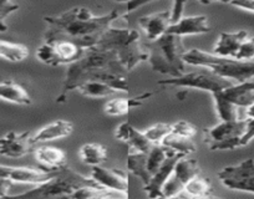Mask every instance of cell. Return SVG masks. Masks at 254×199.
<instances>
[{"label":"cell","instance_id":"1","mask_svg":"<svg viewBox=\"0 0 254 199\" xmlns=\"http://www.w3.org/2000/svg\"><path fill=\"white\" fill-rule=\"evenodd\" d=\"M127 74L128 71L114 51L97 45L92 46L87 49L79 60L69 65L61 86V91L56 97V102H66L70 92L74 91L82 82L91 81V80L106 82L119 92H127L128 91Z\"/></svg>","mask_w":254,"mask_h":199},{"label":"cell","instance_id":"2","mask_svg":"<svg viewBox=\"0 0 254 199\" xmlns=\"http://www.w3.org/2000/svg\"><path fill=\"white\" fill-rule=\"evenodd\" d=\"M117 19L119 14L116 10L96 16L85 6H75L59 15L44 16L46 24L44 41L70 40L84 49L92 48Z\"/></svg>","mask_w":254,"mask_h":199},{"label":"cell","instance_id":"3","mask_svg":"<svg viewBox=\"0 0 254 199\" xmlns=\"http://www.w3.org/2000/svg\"><path fill=\"white\" fill-rule=\"evenodd\" d=\"M151 69L158 74L178 77L185 74L186 62L183 55L187 52L182 36L166 33L161 38L145 44Z\"/></svg>","mask_w":254,"mask_h":199},{"label":"cell","instance_id":"4","mask_svg":"<svg viewBox=\"0 0 254 199\" xmlns=\"http://www.w3.org/2000/svg\"><path fill=\"white\" fill-rule=\"evenodd\" d=\"M96 45L114 51L128 72L148 57L147 49L145 43L141 41L140 33L133 29H116L110 26L100 36Z\"/></svg>","mask_w":254,"mask_h":199},{"label":"cell","instance_id":"5","mask_svg":"<svg viewBox=\"0 0 254 199\" xmlns=\"http://www.w3.org/2000/svg\"><path fill=\"white\" fill-rule=\"evenodd\" d=\"M187 65L196 67H206L223 79L233 82L251 81L254 79V61H243L233 57H223L209 54L198 49H192L183 55Z\"/></svg>","mask_w":254,"mask_h":199},{"label":"cell","instance_id":"6","mask_svg":"<svg viewBox=\"0 0 254 199\" xmlns=\"http://www.w3.org/2000/svg\"><path fill=\"white\" fill-rule=\"evenodd\" d=\"M99 186L91 177L82 176L74 169L64 166L58 169L55 176L48 182L39 184L35 188L21 193L20 198H71L72 194L82 187Z\"/></svg>","mask_w":254,"mask_h":199},{"label":"cell","instance_id":"7","mask_svg":"<svg viewBox=\"0 0 254 199\" xmlns=\"http://www.w3.org/2000/svg\"><path fill=\"white\" fill-rule=\"evenodd\" d=\"M247 130V120L221 121L213 127L204 128V143L211 151H232L241 147Z\"/></svg>","mask_w":254,"mask_h":199},{"label":"cell","instance_id":"8","mask_svg":"<svg viewBox=\"0 0 254 199\" xmlns=\"http://www.w3.org/2000/svg\"><path fill=\"white\" fill-rule=\"evenodd\" d=\"M201 70L192 72H185L182 76L170 77L168 80L158 81L160 86H175L183 89H197L202 91H208L209 94H216L227 89L236 82L218 76L206 67H199Z\"/></svg>","mask_w":254,"mask_h":199},{"label":"cell","instance_id":"9","mask_svg":"<svg viewBox=\"0 0 254 199\" xmlns=\"http://www.w3.org/2000/svg\"><path fill=\"white\" fill-rule=\"evenodd\" d=\"M87 49L70 40H56L45 43L36 50V57L49 66L71 65L85 54Z\"/></svg>","mask_w":254,"mask_h":199},{"label":"cell","instance_id":"10","mask_svg":"<svg viewBox=\"0 0 254 199\" xmlns=\"http://www.w3.org/2000/svg\"><path fill=\"white\" fill-rule=\"evenodd\" d=\"M224 187L232 191L254 194V159L247 158L234 166L224 167L217 173Z\"/></svg>","mask_w":254,"mask_h":199},{"label":"cell","instance_id":"11","mask_svg":"<svg viewBox=\"0 0 254 199\" xmlns=\"http://www.w3.org/2000/svg\"><path fill=\"white\" fill-rule=\"evenodd\" d=\"M198 174H201V169L197 159L187 158V156L178 159L172 174L163 186L162 198H175L181 196L186 184Z\"/></svg>","mask_w":254,"mask_h":199},{"label":"cell","instance_id":"12","mask_svg":"<svg viewBox=\"0 0 254 199\" xmlns=\"http://www.w3.org/2000/svg\"><path fill=\"white\" fill-rule=\"evenodd\" d=\"M31 137L33 135L28 131L6 132L3 137H0V156L8 158H21L31 153L34 147Z\"/></svg>","mask_w":254,"mask_h":199},{"label":"cell","instance_id":"13","mask_svg":"<svg viewBox=\"0 0 254 199\" xmlns=\"http://www.w3.org/2000/svg\"><path fill=\"white\" fill-rule=\"evenodd\" d=\"M91 177L99 186L112 191L127 193L128 181H127L126 172L120 168H104L101 166H95L91 169Z\"/></svg>","mask_w":254,"mask_h":199},{"label":"cell","instance_id":"14","mask_svg":"<svg viewBox=\"0 0 254 199\" xmlns=\"http://www.w3.org/2000/svg\"><path fill=\"white\" fill-rule=\"evenodd\" d=\"M182 157L186 156L172 152V153L163 161V163L161 164L160 168L152 174L151 181L148 182L146 186H143V189H145L146 193H147V196L150 197V198H162L163 186H165L167 179L170 178V176L172 174L178 159H181Z\"/></svg>","mask_w":254,"mask_h":199},{"label":"cell","instance_id":"15","mask_svg":"<svg viewBox=\"0 0 254 199\" xmlns=\"http://www.w3.org/2000/svg\"><path fill=\"white\" fill-rule=\"evenodd\" d=\"M115 137L116 140L121 141V142L126 143L130 147V151L136 152H143L147 153L152 147V143L150 142L147 137H146L145 132L136 130L131 123L122 122L121 125L117 126L116 132H115Z\"/></svg>","mask_w":254,"mask_h":199},{"label":"cell","instance_id":"16","mask_svg":"<svg viewBox=\"0 0 254 199\" xmlns=\"http://www.w3.org/2000/svg\"><path fill=\"white\" fill-rule=\"evenodd\" d=\"M138 25L145 33L148 41H153L167 33L171 25V10L158 11L140 18Z\"/></svg>","mask_w":254,"mask_h":199},{"label":"cell","instance_id":"17","mask_svg":"<svg viewBox=\"0 0 254 199\" xmlns=\"http://www.w3.org/2000/svg\"><path fill=\"white\" fill-rule=\"evenodd\" d=\"M211 31L208 18L204 15H194L182 18L176 24H172L168 28L167 33L178 36H190V35H202Z\"/></svg>","mask_w":254,"mask_h":199},{"label":"cell","instance_id":"18","mask_svg":"<svg viewBox=\"0 0 254 199\" xmlns=\"http://www.w3.org/2000/svg\"><path fill=\"white\" fill-rule=\"evenodd\" d=\"M218 94L237 107L247 108L254 102V82H237L219 91Z\"/></svg>","mask_w":254,"mask_h":199},{"label":"cell","instance_id":"19","mask_svg":"<svg viewBox=\"0 0 254 199\" xmlns=\"http://www.w3.org/2000/svg\"><path fill=\"white\" fill-rule=\"evenodd\" d=\"M248 36V33L246 30H238L234 33L223 31L219 34L218 40L213 48V54L218 55V56L236 59L241 45Z\"/></svg>","mask_w":254,"mask_h":199},{"label":"cell","instance_id":"20","mask_svg":"<svg viewBox=\"0 0 254 199\" xmlns=\"http://www.w3.org/2000/svg\"><path fill=\"white\" fill-rule=\"evenodd\" d=\"M72 131H74V123L66 120H58L41 127L35 135H33L31 141L35 146L38 143H46L50 142V141L61 140V138H65L71 135Z\"/></svg>","mask_w":254,"mask_h":199},{"label":"cell","instance_id":"21","mask_svg":"<svg viewBox=\"0 0 254 199\" xmlns=\"http://www.w3.org/2000/svg\"><path fill=\"white\" fill-rule=\"evenodd\" d=\"M56 171H48L44 168H28V167H13L9 174V178L14 183H24V184H43L53 178L56 174Z\"/></svg>","mask_w":254,"mask_h":199},{"label":"cell","instance_id":"22","mask_svg":"<svg viewBox=\"0 0 254 199\" xmlns=\"http://www.w3.org/2000/svg\"><path fill=\"white\" fill-rule=\"evenodd\" d=\"M157 91H146L138 96L130 99H114L105 105V112L110 116H124L130 112L131 108L140 107Z\"/></svg>","mask_w":254,"mask_h":199},{"label":"cell","instance_id":"23","mask_svg":"<svg viewBox=\"0 0 254 199\" xmlns=\"http://www.w3.org/2000/svg\"><path fill=\"white\" fill-rule=\"evenodd\" d=\"M36 161L40 163V168L48 171H56L66 166V153L64 149L53 146H41L35 151Z\"/></svg>","mask_w":254,"mask_h":199},{"label":"cell","instance_id":"24","mask_svg":"<svg viewBox=\"0 0 254 199\" xmlns=\"http://www.w3.org/2000/svg\"><path fill=\"white\" fill-rule=\"evenodd\" d=\"M0 100L20 106H29L33 102L29 92L14 80L0 81Z\"/></svg>","mask_w":254,"mask_h":199},{"label":"cell","instance_id":"25","mask_svg":"<svg viewBox=\"0 0 254 199\" xmlns=\"http://www.w3.org/2000/svg\"><path fill=\"white\" fill-rule=\"evenodd\" d=\"M127 169L133 176L138 177L143 186L151 181V173L147 169V153L143 152L130 151L127 156Z\"/></svg>","mask_w":254,"mask_h":199},{"label":"cell","instance_id":"26","mask_svg":"<svg viewBox=\"0 0 254 199\" xmlns=\"http://www.w3.org/2000/svg\"><path fill=\"white\" fill-rule=\"evenodd\" d=\"M79 156L87 166H101L107 158V148L101 143H86L80 148Z\"/></svg>","mask_w":254,"mask_h":199},{"label":"cell","instance_id":"27","mask_svg":"<svg viewBox=\"0 0 254 199\" xmlns=\"http://www.w3.org/2000/svg\"><path fill=\"white\" fill-rule=\"evenodd\" d=\"M75 90H77L82 96L91 97V99H105V97L112 96V95L119 92L111 85L106 84V82L97 81V80L82 82Z\"/></svg>","mask_w":254,"mask_h":199},{"label":"cell","instance_id":"28","mask_svg":"<svg viewBox=\"0 0 254 199\" xmlns=\"http://www.w3.org/2000/svg\"><path fill=\"white\" fill-rule=\"evenodd\" d=\"M182 193H185L187 197H190V198H211V197H214L211 181L208 178H203L199 174L193 177L186 184Z\"/></svg>","mask_w":254,"mask_h":199},{"label":"cell","instance_id":"29","mask_svg":"<svg viewBox=\"0 0 254 199\" xmlns=\"http://www.w3.org/2000/svg\"><path fill=\"white\" fill-rule=\"evenodd\" d=\"M128 194L121 193V192L112 191V189L105 188L102 186H90L82 187L79 191L72 194L71 198L76 199H99V198H126Z\"/></svg>","mask_w":254,"mask_h":199},{"label":"cell","instance_id":"30","mask_svg":"<svg viewBox=\"0 0 254 199\" xmlns=\"http://www.w3.org/2000/svg\"><path fill=\"white\" fill-rule=\"evenodd\" d=\"M29 56L28 46L18 43L0 40V59L9 62L24 61Z\"/></svg>","mask_w":254,"mask_h":199},{"label":"cell","instance_id":"31","mask_svg":"<svg viewBox=\"0 0 254 199\" xmlns=\"http://www.w3.org/2000/svg\"><path fill=\"white\" fill-rule=\"evenodd\" d=\"M162 145L172 152L180 153L182 156H190V154L194 153L197 149L196 143L193 142V138L181 137V136L173 135V133H170L163 140Z\"/></svg>","mask_w":254,"mask_h":199},{"label":"cell","instance_id":"32","mask_svg":"<svg viewBox=\"0 0 254 199\" xmlns=\"http://www.w3.org/2000/svg\"><path fill=\"white\" fill-rule=\"evenodd\" d=\"M214 100V106H216L217 115L221 121H233L239 118V107L227 101L226 99L221 96L218 92L212 94Z\"/></svg>","mask_w":254,"mask_h":199},{"label":"cell","instance_id":"33","mask_svg":"<svg viewBox=\"0 0 254 199\" xmlns=\"http://www.w3.org/2000/svg\"><path fill=\"white\" fill-rule=\"evenodd\" d=\"M172 153L171 149L165 147L163 145H153L150 151L147 152V169L152 176L166 158ZM176 153V152H175Z\"/></svg>","mask_w":254,"mask_h":199},{"label":"cell","instance_id":"34","mask_svg":"<svg viewBox=\"0 0 254 199\" xmlns=\"http://www.w3.org/2000/svg\"><path fill=\"white\" fill-rule=\"evenodd\" d=\"M143 132L152 145H162L163 140L172 132V125H170V123H156Z\"/></svg>","mask_w":254,"mask_h":199},{"label":"cell","instance_id":"35","mask_svg":"<svg viewBox=\"0 0 254 199\" xmlns=\"http://www.w3.org/2000/svg\"><path fill=\"white\" fill-rule=\"evenodd\" d=\"M173 135L181 136L186 138H194L197 135V127L187 121H177L176 123H172V132Z\"/></svg>","mask_w":254,"mask_h":199},{"label":"cell","instance_id":"36","mask_svg":"<svg viewBox=\"0 0 254 199\" xmlns=\"http://www.w3.org/2000/svg\"><path fill=\"white\" fill-rule=\"evenodd\" d=\"M236 59L243 61H254V36H248L243 41Z\"/></svg>","mask_w":254,"mask_h":199},{"label":"cell","instance_id":"37","mask_svg":"<svg viewBox=\"0 0 254 199\" xmlns=\"http://www.w3.org/2000/svg\"><path fill=\"white\" fill-rule=\"evenodd\" d=\"M16 10H19V4L14 3L13 0L0 4V33H6L8 31V25L5 24L4 19L15 13Z\"/></svg>","mask_w":254,"mask_h":199},{"label":"cell","instance_id":"38","mask_svg":"<svg viewBox=\"0 0 254 199\" xmlns=\"http://www.w3.org/2000/svg\"><path fill=\"white\" fill-rule=\"evenodd\" d=\"M187 0H173V6L171 9V25L176 24L183 18V11Z\"/></svg>","mask_w":254,"mask_h":199},{"label":"cell","instance_id":"39","mask_svg":"<svg viewBox=\"0 0 254 199\" xmlns=\"http://www.w3.org/2000/svg\"><path fill=\"white\" fill-rule=\"evenodd\" d=\"M228 4H231L234 8L242 9V10L254 14V0H231Z\"/></svg>","mask_w":254,"mask_h":199},{"label":"cell","instance_id":"40","mask_svg":"<svg viewBox=\"0 0 254 199\" xmlns=\"http://www.w3.org/2000/svg\"><path fill=\"white\" fill-rule=\"evenodd\" d=\"M155 0H128V3L126 5V14L125 15H128L132 11L137 10V9L142 8V6L147 5V4L152 3Z\"/></svg>","mask_w":254,"mask_h":199},{"label":"cell","instance_id":"41","mask_svg":"<svg viewBox=\"0 0 254 199\" xmlns=\"http://www.w3.org/2000/svg\"><path fill=\"white\" fill-rule=\"evenodd\" d=\"M14 182L9 177H0V198L9 197V191L13 187Z\"/></svg>","mask_w":254,"mask_h":199},{"label":"cell","instance_id":"42","mask_svg":"<svg viewBox=\"0 0 254 199\" xmlns=\"http://www.w3.org/2000/svg\"><path fill=\"white\" fill-rule=\"evenodd\" d=\"M11 168H13V167L0 164V177H9Z\"/></svg>","mask_w":254,"mask_h":199},{"label":"cell","instance_id":"43","mask_svg":"<svg viewBox=\"0 0 254 199\" xmlns=\"http://www.w3.org/2000/svg\"><path fill=\"white\" fill-rule=\"evenodd\" d=\"M196 1H198V3L201 4H204V5H208V4L218 3V1H222V3H229L231 0H196Z\"/></svg>","mask_w":254,"mask_h":199},{"label":"cell","instance_id":"44","mask_svg":"<svg viewBox=\"0 0 254 199\" xmlns=\"http://www.w3.org/2000/svg\"><path fill=\"white\" fill-rule=\"evenodd\" d=\"M246 113L248 118H254V102L246 108Z\"/></svg>","mask_w":254,"mask_h":199},{"label":"cell","instance_id":"45","mask_svg":"<svg viewBox=\"0 0 254 199\" xmlns=\"http://www.w3.org/2000/svg\"><path fill=\"white\" fill-rule=\"evenodd\" d=\"M187 96H188L187 90H183V91H180L176 94V97H177V100H180V101H183V100H185Z\"/></svg>","mask_w":254,"mask_h":199},{"label":"cell","instance_id":"46","mask_svg":"<svg viewBox=\"0 0 254 199\" xmlns=\"http://www.w3.org/2000/svg\"><path fill=\"white\" fill-rule=\"evenodd\" d=\"M115 1H119V3H128V0H115Z\"/></svg>","mask_w":254,"mask_h":199},{"label":"cell","instance_id":"47","mask_svg":"<svg viewBox=\"0 0 254 199\" xmlns=\"http://www.w3.org/2000/svg\"><path fill=\"white\" fill-rule=\"evenodd\" d=\"M6 1H10V0H0V4H3V3H6Z\"/></svg>","mask_w":254,"mask_h":199}]
</instances>
